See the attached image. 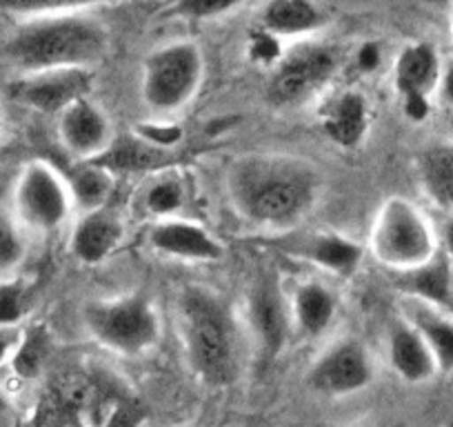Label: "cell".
<instances>
[{
    "mask_svg": "<svg viewBox=\"0 0 453 427\" xmlns=\"http://www.w3.org/2000/svg\"><path fill=\"white\" fill-rule=\"evenodd\" d=\"M234 207L265 228H287L307 212L318 194V174L291 156H247L226 178Z\"/></svg>",
    "mask_w": 453,
    "mask_h": 427,
    "instance_id": "1",
    "label": "cell"
},
{
    "mask_svg": "<svg viewBox=\"0 0 453 427\" xmlns=\"http://www.w3.org/2000/svg\"><path fill=\"white\" fill-rule=\"evenodd\" d=\"M107 51V32L78 14H32L7 41L5 54L25 76L58 69H89Z\"/></svg>",
    "mask_w": 453,
    "mask_h": 427,
    "instance_id": "2",
    "label": "cell"
},
{
    "mask_svg": "<svg viewBox=\"0 0 453 427\" xmlns=\"http://www.w3.org/2000/svg\"><path fill=\"white\" fill-rule=\"evenodd\" d=\"M180 328L187 359L207 385H232L241 372L238 332L232 312L216 294L189 287L180 296Z\"/></svg>",
    "mask_w": 453,
    "mask_h": 427,
    "instance_id": "3",
    "label": "cell"
},
{
    "mask_svg": "<svg viewBox=\"0 0 453 427\" xmlns=\"http://www.w3.org/2000/svg\"><path fill=\"white\" fill-rule=\"evenodd\" d=\"M372 252L394 272L420 268L440 252L438 238L425 214L404 198H391L378 212Z\"/></svg>",
    "mask_w": 453,
    "mask_h": 427,
    "instance_id": "4",
    "label": "cell"
},
{
    "mask_svg": "<svg viewBox=\"0 0 453 427\" xmlns=\"http://www.w3.org/2000/svg\"><path fill=\"white\" fill-rule=\"evenodd\" d=\"M85 325L100 345L120 356L145 354L160 337L154 305L138 294L87 305Z\"/></svg>",
    "mask_w": 453,
    "mask_h": 427,
    "instance_id": "5",
    "label": "cell"
},
{
    "mask_svg": "<svg viewBox=\"0 0 453 427\" xmlns=\"http://www.w3.org/2000/svg\"><path fill=\"white\" fill-rule=\"evenodd\" d=\"M203 54L194 43L156 50L142 69V98L156 112L180 110L203 81Z\"/></svg>",
    "mask_w": 453,
    "mask_h": 427,
    "instance_id": "6",
    "label": "cell"
},
{
    "mask_svg": "<svg viewBox=\"0 0 453 427\" xmlns=\"http://www.w3.org/2000/svg\"><path fill=\"white\" fill-rule=\"evenodd\" d=\"M67 181L51 165L34 160L20 172L14 187L16 219L34 232L50 234L63 228L72 212Z\"/></svg>",
    "mask_w": 453,
    "mask_h": 427,
    "instance_id": "7",
    "label": "cell"
},
{
    "mask_svg": "<svg viewBox=\"0 0 453 427\" xmlns=\"http://www.w3.org/2000/svg\"><path fill=\"white\" fill-rule=\"evenodd\" d=\"M338 69V51L329 45H298L278 60L267 82V98L276 107H289L307 100L331 81Z\"/></svg>",
    "mask_w": 453,
    "mask_h": 427,
    "instance_id": "8",
    "label": "cell"
},
{
    "mask_svg": "<svg viewBox=\"0 0 453 427\" xmlns=\"http://www.w3.org/2000/svg\"><path fill=\"white\" fill-rule=\"evenodd\" d=\"M91 85L94 76L89 69H58L23 76L12 87V94L34 110L60 116L73 103L87 98Z\"/></svg>",
    "mask_w": 453,
    "mask_h": 427,
    "instance_id": "9",
    "label": "cell"
},
{
    "mask_svg": "<svg viewBox=\"0 0 453 427\" xmlns=\"http://www.w3.org/2000/svg\"><path fill=\"white\" fill-rule=\"evenodd\" d=\"M373 378L372 361L360 343L345 341L331 347L309 372L313 390L329 396L356 394Z\"/></svg>",
    "mask_w": 453,
    "mask_h": 427,
    "instance_id": "10",
    "label": "cell"
},
{
    "mask_svg": "<svg viewBox=\"0 0 453 427\" xmlns=\"http://www.w3.org/2000/svg\"><path fill=\"white\" fill-rule=\"evenodd\" d=\"M58 136L65 150L73 159H81L85 163L103 156L111 145V128H109L107 116L89 98L78 100L60 114Z\"/></svg>",
    "mask_w": 453,
    "mask_h": 427,
    "instance_id": "11",
    "label": "cell"
},
{
    "mask_svg": "<svg viewBox=\"0 0 453 427\" xmlns=\"http://www.w3.org/2000/svg\"><path fill=\"white\" fill-rule=\"evenodd\" d=\"M147 243L154 252L165 256H173V259L185 260H204V263H213L220 260L225 250L220 243L211 237L200 225L189 223V221H176L165 219L156 223L150 229Z\"/></svg>",
    "mask_w": 453,
    "mask_h": 427,
    "instance_id": "12",
    "label": "cell"
},
{
    "mask_svg": "<svg viewBox=\"0 0 453 427\" xmlns=\"http://www.w3.org/2000/svg\"><path fill=\"white\" fill-rule=\"evenodd\" d=\"M394 285L409 300H418V303H425L453 316L451 256L444 254L442 250L420 268L394 272Z\"/></svg>",
    "mask_w": 453,
    "mask_h": 427,
    "instance_id": "13",
    "label": "cell"
},
{
    "mask_svg": "<svg viewBox=\"0 0 453 427\" xmlns=\"http://www.w3.org/2000/svg\"><path fill=\"white\" fill-rule=\"evenodd\" d=\"M250 325L258 350L265 359H273L282 352L289 332L287 309L276 283L263 278L250 296Z\"/></svg>",
    "mask_w": 453,
    "mask_h": 427,
    "instance_id": "14",
    "label": "cell"
},
{
    "mask_svg": "<svg viewBox=\"0 0 453 427\" xmlns=\"http://www.w3.org/2000/svg\"><path fill=\"white\" fill-rule=\"evenodd\" d=\"M282 250L296 259L318 265L335 276H349L363 260V247L349 238L338 237V234H313V237L303 238L291 237L282 241Z\"/></svg>",
    "mask_w": 453,
    "mask_h": 427,
    "instance_id": "15",
    "label": "cell"
},
{
    "mask_svg": "<svg viewBox=\"0 0 453 427\" xmlns=\"http://www.w3.org/2000/svg\"><path fill=\"white\" fill-rule=\"evenodd\" d=\"M389 361L395 374L407 383H426L438 374V365L425 338L407 321H395L391 325Z\"/></svg>",
    "mask_w": 453,
    "mask_h": 427,
    "instance_id": "16",
    "label": "cell"
},
{
    "mask_svg": "<svg viewBox=\"0 0 453 427\" xmlns=\"http://www.w3.org/2000/svg\"><path fill=\"white\" fill-rule=\"evenodd\" d=\"M395 87L403 98H429L438 89L440 76H442V63L429 43H416L400 51L395 60Z\"/></svg>",
    "mask_w": 453,
    "mask_h": 427,
    "instance_id": "17",
    "label": "cell"
},
{
    "mask_svg": "<svg viewBox=\"0 0 453 427\" xmlns=\"http://www.w3.org/2000/svg\"><path fill=\"white\" fill-rule=\"evenodd\" d=\"M123 238V223L113 214L98 209L85 214L72 232V252L81 263H100Z\"/></svg>",
    "mask_w": 453,
    "mask_h": 427,
    "instance_id": "18",
    "label": "cell"
},
{
    "mask_svg": "<svg viewBox=\"0 0 453 427\" xmlns=\"http://www.w3.org/2000/svg\"><path fill=\"white\" fill-rule=\"evenodd\" d=\"M369 128V105L358 91L335 96L322 112V129L340 147H356Z\"/></svg>",
    "mask_w": 453,
    "mask_h": 427,
    "instance_id": "19",
    "label": "cell"
},
{
    "mask_svg": "<svg viewBox=\"0 0 453 427\" xmlns=\"http://www.w3.org/2000/svg\"><path fill=\"white\" fill-rule=\"evenodd\" d=\"M325 20L320 7L307 0H272L260 10V27L273 41L311 34L320 29Z\"/></svg>",
    "mask_w": 453,
    "mask_h": 427,
    "instance_id": "20",
    "label": "cell"
},
{
    "mask_svg": "<svg viewBox=\"0 0 453 427\" xmlns=\"http://www.w3.org/2000/svg\"><path fill=\"white\" fill-rule=\"evenodd\" d=\"M407 323L425 338L426 347L434 354L438 372H453V316L440 309L429 307L418 300H409Z\"/></svg>",
    "mask_w": 453,
    "mask_h": 427,
    "instance_id": "21",
    "label": "cell"
},
{
    "mask_svg": "<svg viewBox=\"0 0 453 427\" xmlns=\"http://www.w3.org/2000/svg\"><path fill=\"white\" fill-rule=\"evenodd\" d=\"M334 291L316 281H307L294 294V321L304 337H320L329 330L335 316Z\"/></svg>",
    "mask_w": 453,
    "mask_h": 427,
    "instance_id": "22",
    "label": "cell"
},
{
    "mask_svg": "<svg viewBox=\"0 0 453 427\" xmlns=\"http://www.w3.org/2000/svg\"><path fill=\"white\" fill-rule=\"evenodd\" d=\"M420 182L426 196L453 216V145H438L420 156Z\"/></svg>",
    "mask_w": 453,
    "mask_h": 427,
    "instance_id": "23",
    "label": "cell"
},
{
    "mask_svg": "<svg viewBox=\"0 0 453 427\" xmlns=\"http://www.w3.org/2000/svg\"><path fill=\"white\" fill-rule=\"evenodd\" d=\"M169 154L160 147H154L151 143L142 141L141 136H125L120 141L109 145V150L103 156H98L96 160H91V165L103 169H154L160 167L163 163H167Z\"/></svg>",
    "mask_w": 453,
    "mask_h": 427,
    "instance_id": "24",
    "label": "cell"
},
{
    "mask_svg": "<svg viewBox=\"0 0 453 427\" xmlns=\"http://www.w3.org/2000/svg\"><path fill=\"white\" fill-rule=\"evenodd\" d=\"M72 191L73 205L85 209V214L103 209L109 191H111V178L103 167H96L91 163H82L81 167L72 169L69 178H65Z\"/></svg>",
    "mask_w": 453,
    "mask_h": 427,
    "instance_id": "25",
    "label": "cell"
},
{
    "mask_svg": "<svg viewBox=\"0 0 453 427\" xmlns=\"http://www.w3.org/2000/svg\"><path fill=\"white\" fill-rule=\"evenodd\" d=\"M182 187L180 182L173 178H163V181L154 182L147 191V209L156 216H169V214L178 212L182 205Z\"/></svg>",
    "mask_w": 453,
    "mask_h": 427,
    "instance_id": "26",
    "label": "cell"
},
{
    "mask_svg": "<svg viewBox=\"0 0 453 427\" xmlns=\"http://www.w3.org/2000/svg\"><path fill=\"white\" fill-rule=\"evenodd\" d=\"M25 245L14 219L0 212V269H12L23 260Z\"/></svg>",
    "mask_w": 453,
    "mask_h": 427,
    "instance_id": "27",
    "label": "cell"
},
{
    "mask_svg": "<svg viewBox=\"0 0 453 427\" xmlns=\"http://www.w3.org/2000/svg\"><path fill=\"white\" fill-rule=\"evenodd\" d=\"M25 314V287L16 281L0 283V330L12 328Z\"/></svg>",
    "mask_w": 453,
    "mask_h": 427,
    "instance_id": "28",
    "label": "cell"
},
{
    "mask_svg": "<svg viewBox=\"0 0 453 427\" xmlns=\"http://www.w3.org/2000/svg\"><path fill=\"white\" fill-rule=\"evenodd\" d=\"M236 7L238 3H229V0H182L180 5L173 7V12L182 14L185 19H213V16L236 10Z\"/></svg>",
    "mask_w": 453,
    "mask_h": 427,
    "instance_id": "29",
    "label": "cell"
},
{
    "mask_svg": "<svg viewBox=\"0 0 453 427\" xmlns=\"http://www.w3.org/2000/svg\"><path fill=\"white\" fill-rule=\"evenodd\" d=\"M138 136H141L142 141L151 143L154 147L165 150V147H169V145H176V143L180 141L182 134H180V129L172 128V125H156V128L147 125V128H142L141 132H138Z\"/></svg>",
    "mask_w": 453,
    "mask_h": 427,
    "instance_id": "30",
    "label": "cell"
},
{
    "mask_svg": "<svg viewBox=\"0 0 453 427\" xmlns=\"http://www.w3.org/2000/svg\"><path fill=\"white\" fill-rule=\"evenodd\" d=\"M404 100V114L411 120H425L429 116V98H420V96H413V98H403Z\"/></svg>",
    "mask_w": 453,
    "mask_h": 427,
    "instance_id": "31",
    "label": "cell"
},
{
    "mask_svg": "<svg viewBox=\"0 0 453 427\" xmlns=\"http://www.w3.org/2000/svg\"><path fill=\"white\" fill-rule=\"evenodd\" d=\"M438 89H440V96H442L444 103L451 105V107H453V63L447 65V67L442 69V76H440Z\"/></svg>",
    "mask_w": 453,
    "mask_h": 427,
    "instance_id": "32",
    "label": "cell"
},
{
    "mask_svg": "<svg viewBox=\"0 0 453 427\" xmlns=\"http://www.w3.org/2000/svg\"><path fill=\"white\" fill-rule=\"evenodd\" d=\"M358 63L363 69H373L378 63H380V50H378L373 43L363 45V50H360V54H358Z\"/></svg>",
    "mask_w": 453,
    "mask_h": 427,
    "instance_id": "33",
    "label": "cell"
},
{
    "mask_svg": "<svg viewBox=\"0 0 453 427\" xmlns=\"http://www.w3.org/2000/svg\"><path fill=\"white\" fill-rule=\"evenodd\" d=\"M442 243H444V254L453 256V216L447 221L444 225V232H442Z\"/></svg>",
    "mask_w": 453,
    "mask_h": 427,
    "instance_id": "34",
    "label": "cell"
},
{
    "mask_svg": "<svg viewBox=\"0 0 453 427\" xmlns=\"http://www.w3.org/2000/svg\"><path fill=\"white\" fill-rule=\"evenodd\" d=\"M10 350H12L10 337L5 334V330H0V368H3V363H5L7 356H10Z\"/></svg>",
    "mask_w": 453,
    "mask_h": 427,
    "instance_id": "35",
    "label": "cell"
},
{
    "mask_svg": "<svg viewBox=\"0 0 453 427\" xmlns=\"http://www.w3.org/2000/svg\"><path fill=\"white\" fill-rule=\"evenodd\" d=\"M447 427H453V416L449 418V423H447Z\"/></svg>",
    "mask_w": 453,
    "mask_h": 427,
    "instance_id": "36",
    "label": "cell"
},
{
    "mask_svg": "<svg viewBox=\"0 0 453 427\" xmlns=\"http://www.w3.org/2000/svg\"><path fill=\"white\" fill-rule=\"evenodd\" d=\"M451 32H453V23H451Z\"/></svg>",
    "mask_w": 453,
    "mask_h": 427,
    "instance_id": "37",
    "label": "cell"
},
{
    "mask_svg": "<svg viewBox=\"0 0 453 427\" xmlns=\"http://www.w3.org/2000/svg\"><path fill=\"white\" fill-rule=\"evenodd\" d=\"M451 125H453V119H451Z\"/></svg>",
    "mask_w": 453,
    "mask_h": 427,
    "instance_id": "38",
    "label": "cell"
}]
</instances>
